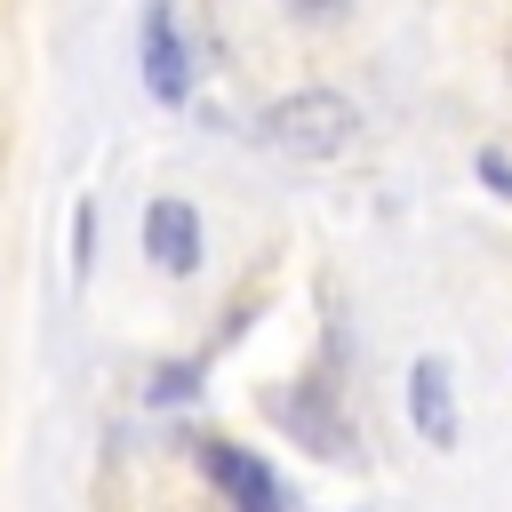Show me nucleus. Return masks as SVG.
I'll list each match as a JSON object with an SVG mask.
<instances>
[{"instance_id": "obj_1", "label": "nucleus", "mask_w": 512, "mask_h": 512, "mask_svg": "<svg viewBox=\"0 0 512 512\" xmlns=\"http://www.w3.org/2000/svg\"><path fill=\"white\" fill-rule=\"evenodd\" d=\"M360 136V112H352V96H336V88H296V96H280L272 112H264V144L272 152H288V160H336L344 144Z\"/></svg>"}, {"instance_id": "obj_2", "label": "nucleus", "mask_w": 512, "mask_h": 512, "mask_svg": "<svg viewBox=\"0 0 512 512\" xmlns=\"http://www.w3.org/2000/svg\"><path fill=\"white\" fill-rule=\"evenodd\" d=\"M200 248H208V232H200V208L192 200H152L144 208V256H152V272L192 280L200 272Z\"/></svg>"}, {"instance_id": "obj_3", "label": "nucleus", "mask_w": 512, "mask_h": 512, "mask_svg": "<svg viewBox=\"0 0 512 512\" xmlns=\"http://www.w3.org/2000/svg\"><path fill=\"white\" fill-rule=\"evenodd\" d=\"M144 88H152V104H184L192 96V56L176 40V8L168 0L144 8Z\"/></svg>"}, {"instance_id": "obj_4", "label": "nucleus", "mask_w": 512, "mask_h": 512, "mask_svg": "<svg viewBox=\"0 0 512 512\" xmlns=\"http://www.w3.org/2000/svg\"><path fill=\"white\" fill-rule=\"evenodd\" d=\"M200 472L232 496V512H280V480L248 456V448H232V440H208L200 448Z\"/></svg>"}, {"instance_id": "obj_5", "label": "nucleus", "mask_w": 512, "mask_h": 512, "mask_svg": "<svg viewBox=\"0 0 512 512\" xmlns=\"http://www.w3.org/2000/svg\"><path fill=\"white\" fill-rule=\"evenodd\" d=\"M408 416H416L424 448H456V376H448V360L424 352L408 368Z\"/></svg>"}, {"instance_id": "obj_6", "label": "nucleus", "mask_w": 512, "mask_h": 512, "mask_svg": "<svg viewBox=\"0 0 512 512\" xmlns=\"http://www.w3.org/2000/svg\"><path fill=\"white\" fill-rule=\"evenodd\" d=\"M480 176H488L496 192H512V168H504V152H480Z\"/></svg>"}, {"instance_id": "obj_7", "label": "nucleus", "mask_w": 512, "mask_h": 512, "mask_svg": "<svg viewBox=\"0 0 512 512\" xmlns=\"http://www.w3.org/2000/svg\"><path fill=\"white\" fill-rule=\"evenodd\" d=\"M296 8H304V16H328V8H344V0H296Z\"/></svg>"}]
</instances>
